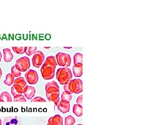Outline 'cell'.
<instances>
[{
  "mask_svg": "<svg viewBox=\"0 0 167 125\" xmlns=\"http://www.w3.org/2000/svg\"><path fill=\"white\" fill-rule=\"evenodd\" d=\"M2 121H1V119H0V125H2Z\"/></svg>",
  "mask_w": 167,
  "mask_h": 125,
  "instance_id": "cell-32",
  "label": "cell"
},
{
  "mask_svg": "<svg viewBox=\"0 0 167 125\" xmlns=\"http://www.w3.org/2000/svg\"><path fill=\"white\" fill-rule=\"evenodd\" d=\"M14 84H18L21 87L23 90L27 86L26 82L25 81L24 78L22 77H20L17 78L14 81Z\"/></svg>",
  "mask_w": 167,
  "mask_h": 125,
  "instance_id": "cell-19",
  "label": "cell"
},
{
  "mask_svg": "<svg viewBox=\"0 0 167 125\" xmlns=\"http://www.w3.org/2000/svg\"><path fill=\"white\" fill-rule=\"evenodd\" d=\"M0 102H3V101L2 100H1V99H0Z\"/></svg>",
  "mask_w": 167,
  "mask_h": 125,
  "instance_id": "cell-34",
  "label": "cell"
},
{
  "mask_svg": "<svg viewBox=\"0 0 167 125\" xmlns=\"http://www.w3.org/2000/svg\"><path fill=\"white\" fill-rule=\"evenodd\" d=\"M22 88L18 84H14L11 88V91L13 96H15L18 95H22L23 93Z\"/></svg>",
  "mask_w": 167,
  "mask_h": 125,
  "instance_id": "cell-15",
  "label": "cell"
},
{
  "mask_svg": "<svg viewBox=\"0 0 167 125\" xmlns=\"http://www.w3.org/2000/svg\"><path fill=\"white\" fill-rule=\"evenodd\" d=\"M73 113L78 117H81L83 115V107L79 104H75L73 107Z\"/></svg>",
  "mask_w": 167,
  "mask_h": 125,
  "instance_id": "cell-16",
  "label": "cell"
},
{
  "mask_svg": "<svg viewBox=\"0 0 167 125\" xmlns=\"http://www.w3.org/2000/svg\"><path fill=\"white\" fill-rule=\"evenodd\" d=\"M0 99L2 100L3 102H12V97L7 92H3L0 95Z\"/></svg>",
  "mask_w": 167,
  "mask_h": 125,
  "instance_id": "cell-18",
  "label": "cell"
},
{
  "mask_svg": "<svg viewBox=\"0 0 167 125\" xmlns=\"http://www.w3.org/2000/svg\"><path fill=\"white\" fill-rule=\"evenodd\" d=\"M27 47H12V49L15 53L19 54H22L25 53Z\"/></svg>",
  "mask_w": 167,
  "mask_h": 125,
  "instance_id": "cell-22",
  "label": "cell"
},
{
  "mask_svg": "<svg viewBox=\"0 0 167 125\" xmlns=\"http://www.w3.org/2000/svg\"><path fill=\"white\" fill-rule=\"evenodd\" d=\"M60 97L58 98L57 99H56V100H54L53 102H54L55 103V106H57L59 104L60 102Z\"/></svg>",
  "mask_w": 167,
  "mask_h": 125,
  "instance_id": "cell-29",
  "label": "cell"
},
{
  "mask_svg": "<svg viewBox=\"0 0 167 125\" xmlns=\"http://www.w3.org/2000/svg\"><path fill=\"white\" fill-rule=\"evenodd\" d=\"M11 74L14 76V77H19L21 75V72L19 70H18L16 65H14L11 68Z\"/></svg>",
  "mask_w": 167,
  "mask_h": 125,
  "instance_id": "cell-24",
  "label": "cell"
},
{
  "mask_svg": "<svg viewBox=\"0 0 167 125\" xmlns=\"http://www.w3.org/2000/svg\"><path fill=\"white\" fill-rule=\"evenodd\" d=\"M82 125V124H78V125Z\"/></svg>",
  "mask_w": 167,
  "mask_h": 125,
  "instance_id": "cell-35",
  "label": "cell"
},
{
  "mask_svg": "<svg viewBox=\"0 0 167 125\" xmlns=\"http://www.w3.org/2000/svg\"><path fill=\"white\" fill-rule=\"evenodd\" d=\"M72 99V94L70 92L64 91L61 95V101L65 103H70Z\"/></svg>",
  "mask_w": 167,
  "mask_h": 125,
  "instance_id": "cell-17",
  "label": "cell"
},
{
  "mask_svg": "<svg viewBox=\"0 0 167 125\" xmlns=\"http://www.w3.org/2000/svg\"><path fill=\"white\" fill-rule=\"evenodd\" d=\"M44 48H46V49H48V48H50V47H45Z\"/></svg>",
  "mask_w": 167,
  "mask_h": 125,
  "instance_id": "cell-33",
  "label": "cell"
},
{
  "mask_svg": "<svg viewBox=\"0 0 167 125\" xmlns=\"http://www.w3.org/2000/svg\"><path fill=\"white\" fill-rule=\"evenodd\" d=\"M45 90L47 99L50 102H53L59 97L60 87L55 81L46 83Z\"/></svg>",
  "mask_w": 167,
  "mask_h": 125,
  "instance_id": "cell-2",
  "label": "cell"
},
{
  "mask_svg": "<svg viewBox=\"0 0 167 125\" xmlns=\"http://www.w3.org/2000/svg\"><path fill=\"white\" fill-rule=\"evenodd\" d=\"M14 102H26V100L24 95H18L14 96Z\"/></svg>",
  "mask_w": 167,
  "mask_h": 125,
  "instance_id": "cell-25",
  "label": "cell"
},
{
  "mask_svg": "<svg viewBox=\"0 0 167 125\" xmlns=\"http://www.w3.org/2000/svg\"><path fill=\"white\" fill-rule=\"evenodd\" d=\"M74 64L83 63V55L79 53H77L74 57Z\"/></svg>",
  "mask_w": 167,
  "mask_h": 125,
  "instance_id": "cell-21",
  "label": "cell"
},
{
  "mask_svg": "<svg viewBox=\"0 0 167 125\" xmlns=\"http://www.w3.org/2000/svg\"><path fill=\"white\" fill-rule=\"evenodd\" d=\"M57 63L59 66L67 67L70 66L71 58L70 55L64 53H59L56 55Z\"/></svg>",
  "mask_w": 167,
  "mask_h": 125,
  "instance_id": "cell-5",
  "label": "cell"
},
{
  "mask_svg": "<svg viewBox=\"0 0 167 125\" xmlns=\"http://www.w3.org/2000/svg\"><path fill=\"white\" fill-rule=\"evenodd\" d=\"M23 93L24 94L27 99L30 100L32 99L36 94V90L32 86H26L23 90Z\"/></svg>",
  "mask_w": 167,
  "mask_h": 125,
  "instance_id": "cell-10",
  "label": "cell"
},
{
  "mask_svg": "<svg viewBox=\"0 0 167 125\" xmlns=\"http://www.w3.org/2000/svg\"><path fill=\"white\" fill-rule=\"evenodd\" d=\"M57 106L58 109L62 113H67L70 111V103H65L61 101Z\"/></svg>",
  "mask_w": 167,
  "mask_h": 125,
  "instance_id": "cell-13",
  "label": "cell"
},
{
  "mask_svg": "<svg viewBox=\"0 0 167 125\" xmlns=\"http://www.w3.org/2000/svg\"><path fill=\"white\" fill-rule=\"evenodd\" d=\"M31 102H46V101L41 97H36L32 99Z\"/></svg>",
  "mask_w": 167,
  "mask_h": 125,
  "instance_id": "cell-27",
  "label": "cell"
},
{
  "mask_svg": "<svg viewBox=\"0 0 167 125\" xmlns=\"http://www.w3.org/2000/svg\"><path fill=\"white\" fill-rule=\"evenodd\" d=\"M68 91L78 94L83 91V82L80 79L71 80L68 83Z\"/></svg>",
  "mask_w": 167,
  "mask_h": 125,
  "instance_id": "cell-4",
  "label": "cell"
},
{
  "mask_svg": "<svg viewBox=\"0 0 167 125\" xmlns=\"http://www.w3.org/2000/svg\"><path fill=\"white\" fill-rule=\"evenodd\" d=\"M63 118L59 114L49 118L48 123L50 125H63Z\"/></svg>",
  "mask_w": 167,
  "mask_h": 125,
  "instance_id": "cell-11",
  "label": "cell"
},
{
  "mask_svg": "<svg viewBox=\"0 0 167 125\" xmlns=\"http://www.w3.org/2000/svg\"><path fill=\"white\" fill-rule=\"evenodd\" d=\"M3 52L4 60L5 62H11L14 57L11 50L8 48H6L3 49Z\"/></svg>",
  "mask_w": 167,
  "mask_h": 125,
  "instance_id": "cell-14",
  "label": "cell"
},
{
  "mask_svg": "<svg viewBox=\"0 0 167 125\" xmlns=\"http://www.w3.org/2000/svg\"><path fill=\"white\" fill-rule=\"evenodd\" d=\"M57 65L55 57H47L41 69L42 76L45 80H51L54 78Z\"/></svg>",
  "mask_w": 167,
  "mask_h": 125,
  "instance_id": "cell-1",
  "label": "cell"
},
{
  "mask_svg": "<svg viewBox=\"0 0 167 125\" xmlns=\"http://www.w3.org/2000/svg\"><path fill=\"white\" fill-rule=\"evenodd\" d=\"M45 56L41 51H36L34 53L32 58V62L34 67L39 68L44 61Z\"/></svg>",
  "mask_w": 167,
  "mask_h": 125,
  "instance_id": "cell-8",
  "label": "cell"
},
{
  "mask_svg": "<svg viewBox=\"0 0 167 125\" xmlns=\"http://www.w3.org/2000/svg\"><path fill=\"white\" fill-rule=\"evenodd\" d=\"M73 73L75 77H80L83 74V63H77L73 67Z\"/></svg>",
  "mask_w": 167,
  "mask_h": 125,
  "instance_id": "cell-12",
  "label": "cell"
},
{
  "mask_svg": "<svg viewBox=\"0 0 167 125\" xmlns=\"http://www.w3.org/2000/svg\"><path fill=\"white\" fill-rule=\"evenodd\" d=\"M83 101V95H81L78 97L76 101L77 103V104H79V105L82 106V104H83V101Z\"/></svg>",
  "mask_w": 167,
  "mask_h": 125,
  "instance_id": "cell-28",
  "label": "cell"
},
{
  "mask_svg": "<svg viewBox=\"0 0 167 125\" xmlns=\"http://www.w3.org/2000/svg\"><path fill=\"white\" fill-rule=\"evenodd\" d=\"M15 78L14 76L11 74H8L7 75L6 79L4 81V83L7 86H11L12 84L14 83Z\"/></svg>",
  "mask_w": 167,
  "mask_h": 125,
  "instance_id": "cell-20",
  "label": "cell"
},
{
  "mask_svg": "<svg viewBox=\"0 0 167 125\" xmlns=\"http://www.w3.org/2000/svg\"><path fill=\"white\" fill-rule=\"evenodd\" d=\"M3 125H21V123L17 116H8L5 118Z\"/></svg>",
  "mask_w": 167,
  "mask_h": 125,
  "instance_id": "cell-9",
  "label": "cell"
},
{
  "mask_svg": "<svg viewBox=\"0 0 167 125\" xmlns=\"http://www.w3.org/2000/svg\"><path fill=\"white\" fill-rule=\"evenodd\" d=\"M26 81L27 83L32 85H34L37 83L39 80L37 72L33 70H29L25 75Z\"/></svg>",
  "mask_w": 167,
  "mask_h": 125,
  "instance_id": "cell-7",
  "label": "cell"
},
{
  "mask_svg": "<svg viewBox=\"0 0 167 125\" xmlns=\"http://www.w3.org/2000/svg\"><path fill=\"white\" fill-rule=\"evenodd\" d=\"M2 71L1 70V68H0V79H1V77H2Z\"/></svg>",
  "mask_w": 167,
  "mask_h": 125,
  "instance_id": "cell-30",
  "label": "cell"
},
{
  "mask_svg": "<svg viewBox=\"0 0 167 125\" xmlns=\"http://www.w3.org/2000/svg\"><path fill=\"white\" fill-rule=\"evenodd\" d=\"M73 77L71 70L67 67L58 69L56 72V78L61 85L67 84Z\"/></svg>",
  "mask_w": 167,
  "mask_h": 125,
  "instance_id": "cell-3",
  "label": "cell"
},
{
  "mask_svg": "<svg viewBox=\"0 0 167 125\" xmlns=\"http://www.w3.org/2000/svg\"><path fill=\"white\" fill-rule=\"evenodd\" d=\"M47 125H49V124L48 123L47 124Z\"/></svg>",
  "mask_w": 167,
  "mask_h": 125,
  "instance_id": "cell-36",
  "label": "cell"
},
{
  "mask_svg": "<svg viewBox=\"0 0 167 125\" xmlns=\"http://www.w3.org/2000/svg\"><path fill=\"white\" fill-rule=\"evenodd\" d=\"M16 65L21 72H26L30 67V59L26 57H23L17 60Z\"/></svg>",
  "mask_w": 167,
  "mask_h": 125,
  "instance_id": "cell-6",
  "label": "cell"
},
{
  "mask_svg": "<svg viewBox=\"0 0 167 125\" xmlns=\"http://www.w3.org/2000/svg\"><path fill=\"white\" fill-rule=\"evenodd\" d=\"M2 55L1 54V52H0V62H1V60H2Z\"/></svg>",
  "mask_w": 167,
  "mask_h": 125,
  "instance_id": "cell-31",
  "label": "cell"
},
{
  "mask_svg": "<svg viewBox=\"0 0 167 125\" xmlns=\"http://www.w3.org/2000/svg\"><path fill=\"white\" fill-rule=\"evenodd\" d=\"M75 123V120L72 115H69V116L65 117L64 125H74Z\"/></svg>",
  "mask_w": 167,
  "mask_h": 125,
  "instance_id": "cell-23",
  "label": "cell"
},
{
  "mask_svg": "<svg viewBox=\"0 0 167 125\" xmlns=\"http://www.w3.org/2000/svg\"><path fill=\"white\" fill-rule=\"evenodd\" d=\"M36 50V47H27V50H26V52H25V53L26 54V55H27L30 56L32 55Z\"/></svg>",
  "mask_w": 167,
  "mask_h": 125,
  "instance_id": "cell-26",
  "label": "cell"
}]
</instances>
